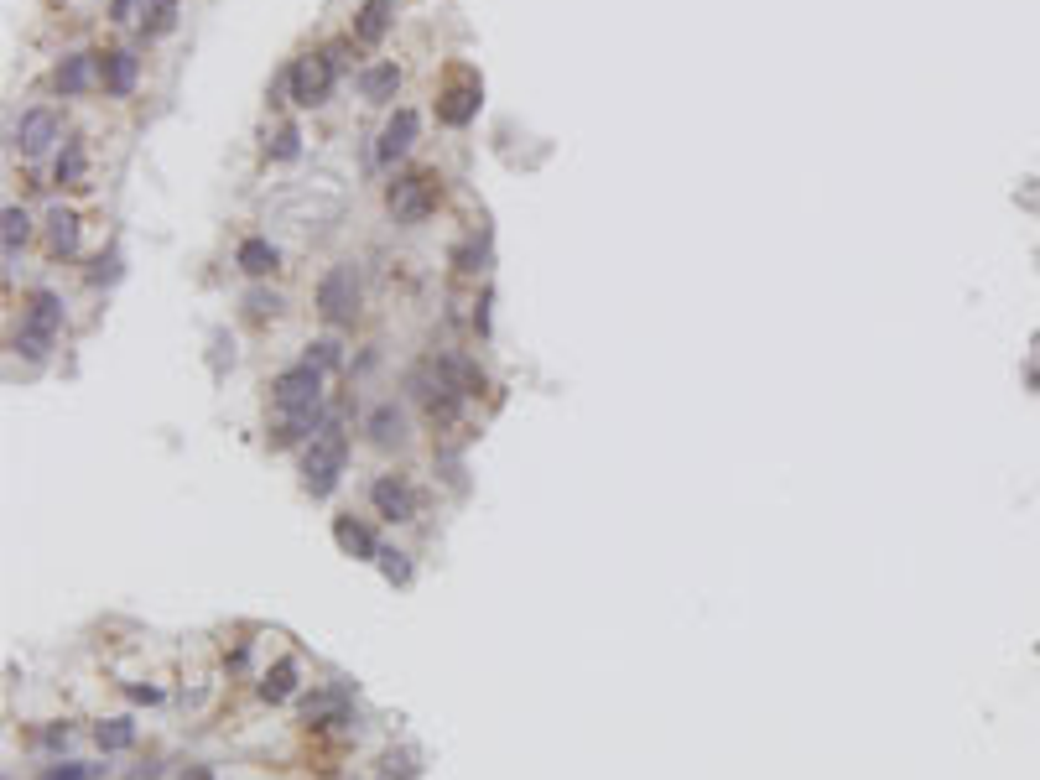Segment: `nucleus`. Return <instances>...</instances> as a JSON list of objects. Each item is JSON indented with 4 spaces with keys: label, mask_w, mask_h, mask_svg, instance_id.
<instances>
[{
    "label": "nucleus",
    "mask_w": 1040,
    "mask_h": 780,
    "mask_svg": "<svg viewBox=\"0 0 1040 780\" xmlns=\"http://www.w3.org/2000/svg\"><path fill=\"white\" fill-rule=\"evenodd\" d=\"M344 463H349V437L338 422H323L318 437L307 442V458H302V484L307 494H328L338 484V474H344Z\"/></svg>",
    "instance_id": "1"
},
{
    "label": "nucleus",
    "mask_w": 1040,
    "mask_h": 780,
    "mask_svg": "<svg viewBox=\"0 0 1040 780\" xmlns=\"http://www.w3.org/2000/svg\"><path fill=\"white\" fill-rule=\"evenodd\" d=\"M338 73H344V52H312V58H297L286 68V89H292V104L312 110V104H323L328 89L338 84Z\"/></svg>",
    "instance_id": "2"
},
{
    "label": "nucleus",
    "mask_w": 1040,
    "mask_h": 780,
    "mask_svg": "<svg viewBox=\"0 0 1040 780\" xmlns=\"http://www.w3.org/2000/svg\"><path fill=\"white\" fill-rule=\"evenodd\" d=\"M58 328H63V302L52 292H32V297H26V318H21V333H16V349L26 359H47Z\"/></svg>",
    "instance_id": "3"
},
{
    "label": "nucleus",
    "mask_w": 1040,
    "mask_h": 780,
    "mask_svg": "<svg viewBox=\"0 0 1040 780\" xmlns=\"http://www.w3.org/2000/svg\"><path fill=\"white\" fill-rule=\"evenodd\" d=\"M271 401H276V416H297V411H318L323 401V370H312V364H292V370H281L276 385H271Z\"/></svg>",
    "instance_id": "4"
},
{
    "label": "nucleus",
    "mask_w": 1040,
    "mask_h": 780,
    "mask_svg": "<svg viewBox=\"0 0 1040 780\" xmlns=\"http://www.w3.org/2000/svg\"><path fill=\"white\" fill-rule=\"evenodd\" d=\"M354 307H359V271H354V260H338L318 281V312H323V323H349Z\"/></svg>",
    "instance_id": "5"
},
{
    "label": "nucleus",
    "mask_w": 1040,
    "mask_h": 780,
    "mask_svg": "<svg viewBox=\"0 0 1040 780\" xmlns=\"http://www.w3.org/2000/svg\"><path fill=\"white\" fill-rule=\"evenodd\" d=\"M370 505L385 515V520H416V489L401 479V474H380L375 484H370Z\"/></svg>",
    "instance_id": "6"
},
{
    "label": "nucleus",
    "mask_w": 1040,
    "mask_h": 780,
    "mask_svg": "<svg viewBox=\"0 0 1040 780\" xmlns=\"http://www.w3.org/2000/svg\"><path fill=\"white\" fill-rule=\"evenodd\" d=\"M416 130H422V120H416V110H396L385 120V130H380V146H375V156L390 167V162H401V156L416 146Z\"/></svg>",
    "instance_id": "7"
},
{
    "label": "nucleus",
    "mask_w": 1040,
    "mask_h": 780,
    "mask_svg": "<svg viewBox=\"0 0 1040 780\" xmlns=\"http://www.w3.org/2000/svg\"><path fill=\"white\" fill-rule=\"evenodd\" d=\"M432 208V182L427 177H396L390 182V214L396 219H422Z\"/></svg>",
    "instance_id": "8"
},
{
    "label": "nucleus",
    "mask_w": 1040,
    "mask_h": 780,
    "mask_svg": "<svg viewBox=\"0 0 1040 780\" xmlns=\"http://www.w3.org/2000/svg\"><path fill=\"white\" fill-rule=\"evenodd\" d=\"M364 432H370L375 448H401L406 442V411L396 401H380L370 416H364Z\"/></svg>",
    "instance_id": "9"
},
{
    "label": "nucleus",
    "mask_w": 1040,
    "mask_h": 780,
    "mask_svg": "<svg viewBox=\"0 0 1040 780\" xmlns=\"http://www.w3.org/2000/svg\"><path fill=\"white\" fill-rule=\"evenodd\" d=\"M52 141H58V115H52V110H26L21 125H16V146L26 156H42Z\"/></svg>",
    "instance_id": "10"
},
{
    "label": "nucleus",
    "mask_w": 1040,
    "mask_h": 780,
    "mask_svg": "<svg viewBox=\"0 0 1040 780\" xmlns=\"http://www.w3.org/2000/svg\"><path fill=\"white\" fill-rule=\"evenodd\" d=\"M94 78H104V63L94 58V52H68L63 68H58V89L63 94H84V89H94Z\"/></svg>",
    "instance_id": "11"
},
{
    "label": "nucleus",
    "mask_w": 1040,
    "mask_h": 780,
    "mask_svg": "<svg viewBox=\"0 0 1040 780\" xmlns=\"http://www.w3.org/2000/svg\"><path fill=\"white\" fill-rule=\"evenodd\" d=\"M390 21H396V0H364L359 16H354V37L359 42H380L390 32Z\"/></svg>",
    "instance_id": "12"
},
{
    "label": "nucleus",
    "mask_w": 1040,
    "mask_h": 780,
    "mask_svg": "<svg viewBox=\"0 0 1040 780\" xmlns=\"http://www.w3.org/2000/svg\"><path fill=\"white\" fill-rule=\"evenodd\" d=\"M234 260H240V271L245 276H271L281 266V255L271 240H260V234H250V240H240V250H234Z\"/></svg>",
    "instance_id": "13"
},
{
    "label": "nucleus",
    "mask_w": 1040,
    "mask_h": 780,
    "mask_svg": "<svg viewBox=\"0 0 1040 780\" xmlns=\"http://www.w3.org/2000/svg\"><path fill=\"white\" fill-rule=\"evenodd\" d=\"M396 89H401V68H396V63H375V68L359 73V94L370 99V104L396 99Z\"/></svg>",
    "instance_id": "14"
},
{
    "label": "nucleus",
    "mask_w": 1040,
    "mask_h": 780,
    "mask_svg": "<svg viewBox=\"0 0 1040 780\" xmlns=\"http://www.w3.org/2000/svg\"><path fill=\"white\" fill-rule=\"evenodd\" d=\"M437 370H442V380H448L458 396H479V385H484V375H479V364L474 359H463V354H442L437 359Z\"/></svg>",
    "instance_id": "15"
},
{
    "label": "nucleus",
    "mask_w": 1040,
    "mask_h": 780,
    "mask_svg": "<svg viewBox=\"0 0 1040 780\" xmlns=\"http://www.w3.org/2000/svg\"><path fill=\"white\" fill-rule=\"evenodd\" d=\"M333 536H338V546H344L349 557H380V541L370 536V526H359V520H349V515H338Z\"/></svg>",
    "instance_id": "16"
},
{
    "label": "nucleus",
    "mask_w": 1040,
    "mask_h": 780,
    "mask_svg": "<svg viewBox=\"0 0 1040 780\" xmlns=\"http://www.w3.org/2000/svg\"><path fill=\"white\" fill-rule=\"evenodd\" d=\"M47 250L52 255H73L78 250V214L52 208V214H47Z\"/></svg>",
    "instance_id": "17"
},
{
    "label": "nucleus",
    "mask_w": 1040,
    "mask_h": 780,
    "mask_svg": "<svg viewBox=\"0 0 1040 780\" xmlns=\"http://www.w3.org/2000/svg\"><path fill=\"white\" fill-rule=\"evenodd\" d=\"M136 73H141L136 52H110V58H104V89H110V94H130V89H136Z\"/></svg>",
    "instance_id": "18"
},
{
    "label": "nucleus",
    "mask_w": 1040,
    "mask_h": 780,
    "mask_svg": "<svg viewBox=\"0 0 1040 780\" xmlns=\"http://www.w3.org/2000/svg\"><path fill=\"white\" fill-rule=\"evenodd\" d=\"M292 692H297V661L286 656V661H276L266 676H260V697H266V702H286Z\"/></svg>",
    "instance_id": "19"
},
{
    "label": "nucleus",
    "mask_w": 1040,
    "mask_h": 780,
    "mask_svg": "<svg viewBox=\"0 0 1040 780\" xmlns=\"http://www.w3.org/2000/svg\"><path fill=\"white\" fill-rule=\"evenodd\" d=\"M474 110H479V89L474 84H463V89H453L448 99H442V120H448V125H468Z\"/></svg>",
    "instance_id": "20"
},
{
    "label": "nucleus",
    "mask_w": 1040,
    "mask_h": 780,
    "mask_svg": "<svg viewBox=\"0 0 1040 780\" xmlns=\"http://www.w3.org/2000/svg\"><path fill=\"white\" fill-rule=\"evenodd\" d=\"M94 739H99V749H110V754L115 749H130V744H136V723H130V718H104L94 728Z\"/></svg>",
    "instance_id": "21"
},
{
    "label": "nucleus",
    "mask_w": 1040,
    "mask_h": 780,
    "mask_svg": "<svg viewBox=\"0 0 1040 780\" xmlns=\"http://www.w3.org/2000/svg\"><path fill=\"white\" fill-rule=\"evenodd\" d=\"M26 234H32V219H26L21 208L11 203V208H6V260H16V250L26 245Z\"/></svg>",
    "instance_id": "22"
},
{
    "label": "nucleus",
    "mask_w": 1040,
    "mask_h": 780,
    "mask_svg": "<svg viewBox=\"0 0 1040 780\" xmlns=\"http://www.w3.org/2000/svg\"><path fill=\"white\" fill-rule=\"evenodd\" d=\"M266 151L276 156V162H292V156L302 151V136H297V125H281V130H276V141H266Z\"/></svg>",
    "instance_id": "23"
},
{
    "label": "nucleus",
    "mask_w": 1040,
    "mask_h": 780,
    "mask_svg": "<svg viewBox=\"0 0 1040 780\" xmlns=\"http://www.w3.org/2000/svg\"><path fill=\"white\" fill-rule=\"evenodd\" d=\"M78 177H84V146L68 141L63 156H58V182H78Z\"/></svg>",
    "instance_id": "24"
},
{
    "label": "nucleus",
    "mask_w": 1040,
    "mask_h": 780,
    "mask_svg": "<svg viewBox=\"0 0 1040 780\" xmlns=\"http://www.w3.org/2000/svg\"><path fill=\"white\" fill-rule=\"evenodd\" d=\"M172 21H177V0H151V21H146V32H151V37H162V32H172Z\"/></svg>",
    "instance_id": "25"
},
{
    "label": "nucleus",
    "mask_w": 1040,
    "mask_h": 780,
    "mask_svg": "<svg viewBox=\"0 0 1040 780\" xmlns=\"http://www.w3.org/2000/svg\"><path fill=\"white\" fill-rule=\"evenodd\" d=\"M307 364H312V370H338V344H333V338L307 344Z\"/></svg>",
    "instance_id": "26"
},
{
    "label": "nucleus",
    "mask_w": 1040,
    "mask_h": 780,
    "mask_svg": "<svg viewBox=\"0 0 1040 780\" xmlns=\"http://www.w3.org/2000/svg\"><path fill=\"white\" fill-rule=\"evenodd\" d=\"M245 312H250V318H276V312H281V297H276V292H250V297H245Z\"/></svg>",
    "instance_id": "27"
},
{
    "label": "nucleus",
    "mask_w": 1040,
    "mask_h": 780,
    "mask_svg": "<svg viewBox=\"0 0 1040 780\" xmlns=\"http://www.w3.org/2000/svg\"><path fill=\"white\" fill-rule=\"evenodd\" d=\"M380 567H385V578H390V583H406V578H411L406 552H380Z\"/></svg>",
    "instance_id": "28"
},
{
    "label": "nucleus",
    "mask_w": 1040,
    "mask_h": 780,
    "mask_svg": "<svg viewBox=\"0 0 1040 780\" xmlns=\"http://www.w3.org/2000/svg\"><path fill=\"white\" fill-rule=\"evenodd\" d=\"M94 775V765H58V770H47L42 780H89Z\"/></svg>",
    "instance_id": "29"
},
{
    "label": "nucleus",
    "mask_w": 1040,
    "mask_h": 780,
    "mask_svg": "<svg viewBox=\"0 0 1040 780\" xmlns=\"http://www.w3.org/2000/svg\"><path fill=\"white\" fill-rule=\"evenodd\" d=\"M141 6H146V0H115V11H110V16H115V21H136V11H141Z\"/></svg>",
    "instance_id": "30"
},
{
    "label": "nucleus",
    "mask_w": 1040,
    "mask_h": 780,
    "mask_svg": "<svg viewBox=\"0 0 1040 780\" xmlns=\"http://www.w3.org/2000/svg\"><path fill=\"white\" fill-rule=\"evenodd\" d=\"M479 260H484V250H474V245L458 250V271H479Z\"/></svg>",
    "instance_id": "31"
},
{
    "label": "nucleus",
    "mask_w": 1040,
    "mask_h": 780,
    "mask_svg": "<svg viewBox=\"0 0 1040 780\" xmlns=\"http://www.w3.org/2000/svg\"><path fill=\"white\" fill-rule=\"evenodd\" d=\"M182 780H214V775H208L203 765H193V770H188V775H182Z\"/></svg>",
    "instance_id": "32"
}]
</instances>
